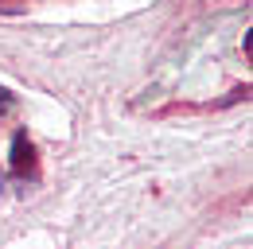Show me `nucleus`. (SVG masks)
<instances>
[{
  "instance_id": "1",
  "label": "nucleus",
  "mask_w": 253,
  "mask_h": 249,
  "mask_svg": "<svg viewBox=\"0 0 253 249\" xmlns=\"http://www.w3.org/2000/svg\"><path fill=\"white\" fill-rule=\"evenodd\" d=\"M8 167H12V175H20V179H28L32 167H35V148H32V140H28L24 128L12 136V160H8Z\"/></svg>"
},
{
  "instance_id": "2",
  "label": "nucleus",
  "mask_w": 253,
  "mask_h": 249,
  "mask_svg": "<svg viewBox=\"0 0 253 249\" xmlns=\"http://www.w3.org/2000/svg\"><path fill=\"white\" fill-rule=\"evenodd\" d=\"M12 105H16V97H12V93H8L4 86H0V113H8Z\"/></svg>"
}]
</instances>
